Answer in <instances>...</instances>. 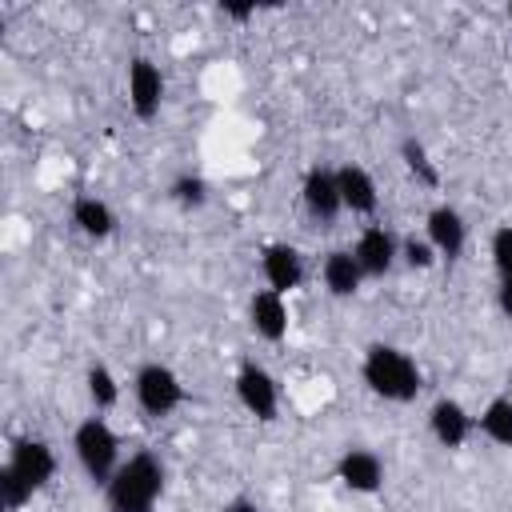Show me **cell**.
Returning a JSON list of instances; mask_svg holds the SVG:
<instances>
[{
    "mask_svg": "<svg viewBox=\"0 0 512 512\" xmlns=\"http://www.w3.org/2000/svg\"><path fill=\"white\" fill-rule=\"evenodd\" d=\"M492 264H496L500 280H512V224H500L492 232Z\"/></svg>",
    "mask_w": 512,
    "mask_h": 512,
    "instance_id": "obj_23",
    "label": "cell"
},
{
    "mask_svg": "<svg viewBox=\"0 0 512 512\" xmlns=\"http://www.w3.org/2000/svg\"><path fill=\"white\" fill-rule=\"evenodd\" d=\"M352 256H356V264H360L364 276H384V272H392V264H396V256H400V240H396L384 224H368V228L356 236Z\"/></svg>",
    "mask_w": 512,
    "mask_h": 512,
    "instance_id": "obj_12",
    "label": "cell"
},
{
    "mask_svg": "<svg viewBox=\"0 0 512 512\" xmlns=\"http://www.w3.org/2000/svg\"><path fill=\"white\" fill-rule=\"evenodd\" d=\"M72 452H76L84 476H88L92 484H100V488H104V484L112 480V472L120 468V436L112 432V424H108L104 416H84V420L76 424V432H72Z\"/></svg>",
    "mask_w": 512,
    "mask_h": 512,
    "instance_id": "obj_3",
    "label": "cell"
},
{
    "mask_svg": "<svg viewBox=\"0 0 512 512\" xmlns=\"http://www.w3.org/2000/svg\"><path fill=\"white\" fill-rule=\"evenodd\" d=\"M476 428H480L492 444L512 448V400H508V396H492V400L484 404V412L476 416Z\"/></svg>",
    "mask_w": 512,
    "mask_h": 512,
    "instance_id": "obj_18",
    "label": "cell"
},
{
    "mask_svg": "<svg viewBox=\"0 0 512 512\" xmlns=\"http://www.w3.org/2000/svg\"><path fill=\"white\" fill-rule=\"evenodd\" d=\"M428 428H432V436H436L440 448L456 452V448L468 444V436H472V428H476V416H468V408H464L460 400L440 396V400L428 408Z\"/></svg>",
    "mask_w": 512,
    "mask_h": 512,
    "instance_id": "obj_9",
    "label": "cell"
},
{
    "mask_svg": "<svg viewBox=\"0 0 512 512\" xmlns=\"http://www.w3.org/2000/svg\"><path fill=\"white\" fill-rule=\"evenodd\" d=\"M84 384H88V400L96 404V412H108V408L120 404V384H116V376H112L108 364H88Z\"/></svg>",
    "mask_w": 512,
    "mask_h": 512,
    "instance_id": "obj_20",
    "label": "cell"
},
{
    "mask_svg": "<svg viewBox=\"0 0 512 512\" xmlns=\"http://www.w3.org/2000/svg\"><path fill=\"white\" fill-rule=\"evenodd\" d=\"M248 324L268 344L284 340V332H288V304H284V296L272 292V288L252 292V300H248Z\"/></svg>",
    "mask_w": 512,
    "mask_h": 512,
    "instance_id": "obj_15",
    "label": "cell"
},
{
    "mask_svg": "<svg viewBox=\"0 0 512 512\" xmlns=\"http://www.w3.org/2000/svg\"><path fill=\"white\" fill-rule=\"evenodd\" d=\"M168 196H172L180 208H200V204L208 200V184H204V176H196V172H180V176L168 184Z\"/></svg>",
    "mask_w": 512,
    "mask_h": 512,
    "instance_id": "obj_21",
    "label": "cell"
},
{
    "mask_svg": "<svg viewBox=\"0 0 512 512\" xmlns=\"http://www.w3.org/2000/svg\"><path fill=\"white\" fill-rule=\"evenodd\" d=\"M336 480H340L348 492L372 496V492H380V484H384V460H380L372 448H344L340 460H336Z\"/></svg>",
    "mask_w": 512,
    "mask_h": 512,
    "instance_id": "obj_10",
    "label": "cell"
},
{
    "mask_svg": "<svg viewBox=\"0 0 512 512\" xmlns=\"http://www.w3.org/2000/svg\"><path fill=\"white\" fill-rule=\"evenodd\" d=\"M164 104V76L148 56H136L128 64V108L136 120H156Z\"/></svg>",
    "mask_w": 512,
    "mask_h": 512,
    "instance_id": "obj_7",
    "label": "cell"
},
{
    "mask_svg": "<svg viewBox=\"0 0 512 512\" xmlns=\"http://www.w3.org/2000/svg\"><path fill=\"white\" fill-rule=\"evenodd\" d=\"M220 512H264V508H260L256 500H248V496H232V500H228Z\"/></svg>",
    "mask_w": 512,
    "mask_h": 512,
    "instance_id": "obj_25",
    "label": "cell"
},
{
    "mask_svg": "<svg viewBox=\"0 0 512 512\" xmlns=\"http://www.w3.org/2000/svg\"><path fill=\"white\" fill-rule=\"evenodd\" d=\"M360 376H364V384H368L372 396L392 400V404H408L424 388V376H420L416 360L404 348H396V344H368L364 364H360Z\"/></svg>",
    "mask_w": 512,
    "mask_h": 512,
    "instance_id": "obj_2",
    "label": "cell"
},
{
    "mask_svg": "<svg viewBox=\"0 0 512 512\" xmlns=\"http://www.w3.org/2000/svg\"><path fill=\"white\" fill-rule=\"evenodd\" d=\"M424 236H428V244L436 248L440 260H456L464 252V244H468V224L452 204H436L424 216Z\"/></svg>",
    "mask_w": 512,
    "mask_h": 512,
    "instance_id": "obj_11",
    "label": "cell"
},
{
    "mask_svg": "<svg viewBox=\"0 0 512 512\" xmlns=\"http://www.w3.org/2000/svg\"><path fill=\"white\" fill-rule=\"evenodd\" d=\"M8 468H12L32 492H40V488L56 476V452H52L44 440H36V436H20V440H12Z\"/></svg>",
    "mask_w": 512,
    "mask_h": 512,
    "instance_id": "obj_8",
    "label": "cell"
},
{
    "mask_svg": "<svg viewBox=\"0 0 512 512\" xmlns=\"http://www.w3.org/2000/svg\"><path fill=\"white\" fill-rule=\"evenodd\" d=\"M160 496H164V464L152 452H132L104 484L108 512H156Z\"/></svg>",
    "mask_w": 512,
    "mask_h": 512,
    "instance_id": "obj_1",
    "label": "cell"
},
{
    "mask_svg": "<svg viewBox=\"0 0 512 512\" xmlns=\"http://www.w3.org/2000/svg\"><path fill=\"white\" fill-rule=\"evenodd\" d=\"M232 384H236V400H240V408L248 416H256L260 424L276 420V412H280V388H276V380H272V372L264 364H256V360L240 364V372H236Z\"/></svg>",
    "mask_w": 512,
    "mask_h": 512,
    "instance_id": "obj_5",
    "label": "cell"
},
{
    "mask_svg": "<svg viewBox=\"0 0 512 512\" xmlns=\"http://www.w3.org/2000/svg\"><path fill=\"white\" fill-rule=\"evenodd\" d=\"M260 276H264V284H268L272 292L288 296V292L300 288V280H304V256H300L292 244H268V248L260 252Z\"/></svg>",
    "mask_w": 512,
    "mask_h": 512,
    "instance_id": "obj_13",
    "label": "cell"
},
{
    "mask_svg": "<svg viewBox=\"0 0 512 512\" xmlns=\"http://www.w3.org/2000/svg\"><path fill=\"white\" fill-rule=\"evenodd\" d=\"M508 20H512V4H508Z\"/></svg>",
    "mask_w": 512,
    "mask_h": 512,
    "instance_id": "obj_29",
    "label": "cell"
},
{
    "mask_svg": "<svg viewBox=\"0 0 512 512\" xmlns=\"http://www.w3.org/2000/svg\"><path fill=\"white\" fill-rule=\"evenodd\" d=\"M300 196H304V208L308 216L328 228L340 212H344V200H340V184H336V168H324V164H312L304 172V184H300Z\"/></svg>",
    "mask_w": 512,
    "mask_h": 512,
    "instance_id": "obj_6",
    "label": "cell"
},
{
    "mask_svg": "<svg viewBox=\"0 0 512 512\" xmlns=\"http://www.w3.org/2000/svg\"><path fill=\"white\" fill-rule=\"evenodd\" d=\"M400 160H404V168L416 176V184L440 188V168H436V160L428 156V148H424L416 136H404V140H400Z\"/></svg>",
    "mask_w": 512,
    "mask_h": 512,
    "instance_id": "obj_19",
    "label": "cell"
},
{
    "mask_svg": "<svg viewBox=\"0 0 512 512\" xmlns=\"http://www.w3.org/2000/svg\"><path fill=\"white\" fill-rule=\"evenodd\" d=\"M224 16H232V20H248V16H256V4H224Z\"/></svg>",
    "mask_w": 512,
    "mask_h": 512,
    "instance_id": "obj_27",
    "label": "cell"
},
{
    "mask_svg": "<svg viewBox=\"0 0 512 512\" xmlns=\"http://www.w3.org/2000/svg\"><path fill=\"white\" fill-rule=\"evenodd\" d=\"M132 396H136V404H140L144 416H156L160 420V416H172L184 404V384H180V376L168 364L148 360L132 376Z\"/></svg>",
    "mask_w": 512,
    "mask_h": 512,
    "instance_id": "obj_4",
    "label": "cell"
},
{
    "mask_svg": "<svg viewBox=\"0 0 512 512\" xmlns=\"http://www.w3.org/2000/svg\"><path fill=\"white\" fill-rule=\"evenodd\" d=\"M0 500H4V508H8V512H20V508L32 500V488H28V484H24L8 464L0 468Z\"/></svg>",
    "mask_w": 512,
    "mask_h": 512,
    "instance_id": "obj_22",
    "label": "cell"
},
{
    "mask_svg": "<svg viewBox=\"0 0 512 512\" xmlns=\"http://www.w3.org/2000/svg\"><path fill=\"white\" fill-rule=\"evenodd\" d=\"M320 280H324V288H328L332 296H340V300H344V296H356L360 284H364V272H360L352 248H332V252L324 256V264H320Z\"/></svg>",
    "mask_w": 512,
    "mask_h": 512,
    "instance_id": "obj_16",
    "label": "cell"
},
{
    "mask_svg": "<svg viewBox=\"0 0 512 512\" xmlns=\"http://www.w3.org/2000/svg\"><path fill=\"white\" fill-rule=\"evenodd\" d=\"M336 184H340V200H344V212L352 216H372L376 204H380V192H376V180L364 164H340L336 168Z\"/></svg>",
    "mask_w": 512,
    "mask_h": 512,
    "instance_id": "obj_14",
    "label": "cell"
},
{
    "mask_svg": "<svg viewBox=\"0 0 512 512\" xmlns=\"http://www.w3.org/2000/svg\"><path fill=\"white\" fill-rule=\"evenodd\" d=\"M496 304H500V312L512 320V280H500V288H496Z\"/></svg>",
    "mask_w": 512,
    "mask_h": 512,
    "instance_id": "obj_26",
    "label": "cell"
},
{
    "mask_svg": "<svg viewBox=\"0 0 512 512\" xmlns=\"http://www.w3.org/2000/svg\"><path fill=\"white\" fill-rule=\"evenodd\" d=\"M400 260H404L408 268H432L440 256H436V248L428 244V236H420V240H416V236H408V240L400 244Z\"/></svg>",
    "mask_w": 512,
    "mask_h": 512,
    "instance_id": "obj_24",
    "label": "cell"
},
{
    "mask_svg": "<svg viewBox=\"0 0 512 512\" xmlns=\"http://www.w3.org/2000/svg\"><path fill=\"white\" fill-rule=\"evenodd\" d=\"M504 396H508V400H512V368H508V392H504Z\"/></svg>",
    "mask_w": 512,
    "mask_h": 512,
    "instance_id": "obj_28",
    "label": "cell"
},
{
    "mask_svg": "<svg viewBox=\"0 0 512 512\" xmlns=\"http://www.w3.org/2000/svg\"><path fill=\"white\" fill-rule=\"evenodd\" d=\"M72 224L88 240H108L116 232V212L100 196H76L72 200Z\"/></svg>",
    "mask_w": 512,
    "mask_h": 512,
    "instance_id": "obj_17",
    "label": "cell"
}]
</instances>
